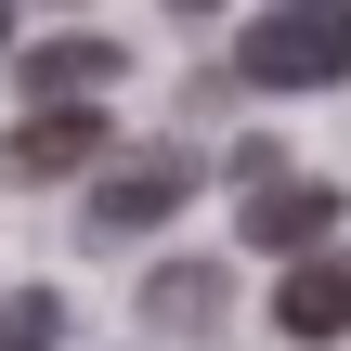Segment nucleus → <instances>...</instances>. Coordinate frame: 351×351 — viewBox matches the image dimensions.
<instances>
[{
    "label": "nucleus",
    "mask_w": 351,
    "mask_h": 351,
    "mask_svg": "<svg viewBox=\"0 0 351 351\" xmlns=\"http://www.w3.org/2000/svg\"><path fill=\"white\" fill-rule=\"evenodd\" d=\"M234 78L247 91H326V78H351V0H274L234 39Z\"/></svg>",
    "instance_id": "obj_1"
},
{
    "label": "nucleus",
    "mask_w": 351,
    "mask_h": 351,
    "mask_svg": "<svg viewBox=\"0 0 351 351\" xmlns=\"http://www.w3.org/2000/svg\"><path fill=\"white\" fill-rule=\"evenodd\" d=\"M195 195H208V156H195V143H143L130 169L91 182V247H143V234H156L169 208H195Z\"/></svg>",
    "instance_id": "obj_2"
},
{
    "label": "nucleus",
    "mask_w": 351,
    "mask_h": 351,
    "mask_svg": "<svg viewBox=\"0 0 351 351\" xmlns=\"http://www.w3.org/2000/svg\"><path fill=\"white\" fill-rule=\"evenodd\" d=\"M91 143H104L91 91H78V104H26V117H13V182H78Z\"/></svg>",
    "instance_id": "obj_3"
},
{
    "label": "nucleus",
    "mask_w": 351,
    "mask_h": 351,
    "mask_svg": "<svg viewBox=\"0 0 351 351\" xmlns=\"http://www.w3.org/2000/svg\"><path fill=\"white\" fill-rule=\"evenodd\" d=\"M326 234H339V182H287V169H274V182H247V247L313 261Z\"/></svg>",
    "instance_id": "obj_4"
},
{
    "label": "nucleus",
    "mask_w": 351,
    "mask_h": 351,
    "mask_svg": "<svg viewBox=\"0 0 351 351\" xmlns=\"http://www.w3.org/2000/svg\"><path fill=\"white\" fill-rule=\"evenodd\" d=\"M221 313H234V274L221 261H156L143 274V326L156 339H221Z\"/></svg>",
    "instance_id": "obj_5"
},
{
    "label": "nucleus",
    "mask_w": 351,
    "mask_h": 351,
    "mask_svg": "<svg viewBox=\"0 0 351 351\" xmlns=\"http://www.w3.org/2000/svg\"><path fill=\"white\" fill-rule=\"evenodd\" d=\"M274 326L313 351V339H351V247H313V261H287V287H274Z\"/></svg>",
    "instance_id": "obj_6"
},
{
    "label": "nucleus",
    "mask_w": 351,
    "mask_h": 351,
    "mask_svg": "<svg viewBox=\"0 0 351 351\" xmlns=\"http://www.w3.org/2000/svg\"><path fill=\"white\" fill-rule=\"evenodd\" d=\"M13 78H26V104H78V91H117V39H91V26H78V39H39Z\"/></svg>",
    "instance_id": "obj_7"
},
{
    "label": "nucleus",
    "mask_w": 351,
    "mask_h": 351,
    "mask_svg": "<svg viewBox=\"0 0 351 351\" xmlns=\"http://www.w3.org/2000/svg\"><path fill=\"white\" fill-rule=\"evenodd\" d=\"M65 339V300L52 287H0V351H52Z\"/></svg>",
    "instance_id": "obj_8"
},
{
    "label": "nucleus",
    "mask_w": 351,
    "mask_h": 351,
    "mask_svg": "<svg viewBox=\"0 0 351 351\" xmlns=\"http://www.w3.org/2000/svg\"><path fill=\"white\" fill-rule=\"evenodd\" d=\"M0 39H13V0H0Z\"/></svg>",
    "instance_id": "obj_9"
},
{
    "label": "nucleus",
    "mask_w": 351,
    "mask_h": 351,
    "mask_svg": "<svg viewBox=\"0 0 351 351\" xmlns=\"http://www.w3.org/2000/svg\"><path fill=\"white\" fill-rule=\"evenodd\" d=\"M169 13H208V0H169Z\"/></svg>",
    "instance_id": "obj_10"
}]
</instances>
